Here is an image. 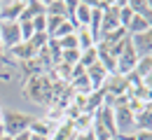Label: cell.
I'll list each match as a JSON object with an SVG mask.
<instances>
[{"label": "cell", "mask_w": 152, "mask_h": 140, "mask_svg": "<svg viewBox=\"0 0 152 140\" xmlns=\"http://www.w3.org/2000/svg\"><path fill=\"white\" fill-rule=\"evenodd\" d=\"M0 80H2V82H10V80H12V73H10V70H0Z\"/></svg>", "instance_id": "4dcf8cb0"}, {"label": "cell", "mask_w": 152, "mask_h": 140, "mask_svg": "<svg viewBox=\"0 0 152 140\" xmlns=\"http://www.w3.org/2000/svg\"><path fill=\"white\" fill-rule=\"evenodd\" d=\"M73 140H96V138H94L91 131H82V133H75V138H73Z\"/></svg>", "instance_id": "f1b7e54d"}, {"label": "cell", "mask_w": 152, "mask_h": 140, "mask_svg": "<svg viewBox=\"0 0 152 140\" xmlns=\"http://www.w3.org/2000/svg\"><path fill=\"white\" fill-rule=\"evenodd\" d=\"M23 96L35 105H52L54 100V82L47 73L23 80Z\"/></svg>", "instance_id": "6da1fadb"}, {"label": "cell", "mask_w": 152, "mask_h": 140, "mask_svg": "<svg viewBox=\"0 0 152 140\" xmlns=\"http://www.w3.org/2000/svg\"><path fill=\"white\" fill-rule=\"evenodd\" d=\"M7 56L14 61V63H26V61H33V59H35L38 52L33 49L31 42H19L17 47H12V49L7 52Z\"/></svg>", "instance_id": "52a82bcc"}, {"label": "cell", "mask_w": 152, "mask_h": 140, "mask_svg": "<svg viewBox=\"0 0 152 140\" xmlns=\"http://www.w3.org/2000/svg\"><path fill=\"white\" fill-rule=\"evenodd\" d=\"M40 14H45V0H40V2L38 0H28L23 12H21V17H19V21H33Z\"/></svg>", "instance_id": "4fadbf2b"}, {"label": "cell", "mask_w": 152, "mask_h": 140, "mask_svg": "<svg viewBox=\"0 0 152 140\" xmlns=\"http://www.w3.org/2000/svg\"><path fill=\"white\" fill-rule=\"evenodd\" d=\"M75 38H77V49H80V52L96 47L94 38H91V33H89L87 28H77V30H75Z\"/></svg>", "instance_id": "ac0fdd59"}, {"label": "cell", "mask_w": 152, "mask_h": 140, "mask_svg": "<svg viewBox=\"0 0 152 140\" xmlns=\"http://www.w3.org/2000/svg\"><path fill=\"white\" fill-rule=\"evenodd\" d=\"M96 61H98V52H96V47L91 49H84V52H80V65L87 70L89 65H94Z\"/></svg>", "instance_id": "ffe728a7"}, {"label": "cell", "mask_w": 152, "mask_h": 140, "mask_svg": "<svg viewBox=\"0 0 152 140\" xmlns=\"http://www.w3.org/2000/svg\"><path fill=\"white\" fill-rule=\"evenodd\" d=\"M63 21H66L63 17H49V14H47V35H49V38L54 35V30H56Z\"/></svg>", "instance_id": "484cf974"}, {"label": "cell", "mask_w": 152, "mask_h": 140, "mask_svg": "<svg viewBox=\"0 0 152 140\" xmlns=\"http://www.w3.org/2000/svg\"><path fill=\"white\" fill-rule=\"evenodd\" d=\"M113 117H115V126H117V133L119 138L122 136H131L133 131V112L126 105V98L124 100H115L113 103Z\"/></svg>", "instance_id": "3957f363"}, {"label": "cell", "mask_w": 152, "mask_h": 140, "mask_svg": "<svg viewBox=\"0 0 152 140\" xmlns=\"http://www.w3.org/2000/svg\"><path fill=\"white\" fill-rule=\"evenodd\" d=\"M45 14L49 17H68V0H45Z\"/></svg>", "instance_id": "5bb4252c"}, {"label": "cell", "mask_w": 152, "mask_h": 140, "mask_svg": "<svg viewBox=\"0 0 152 140\" xmlns=\"http://www.w3.org/2000/svg\"><path fill=\"white\" fill-rule=\"evenodd\" d=\"M75 30H77V28H75V26H73L68 19H66V21H63V23L56 28V30H54V35H52L49 40H61V38H66V35H73Z\"/></svg>", "instance_id": "603a6c76"}, {"label": "cell", "mask_w": 152, "mask_h": 140, "mask_svg": "<svg viewBox=\"0 0 152 140\" xmlns=\"http://www.w3.org/2000/svg\"><path fill=\"white\" fill-rule=\"evenodd\" d=\"M145 107H148V110L152 112V100H148V103H145Z\"/></svg>", "instance_id": "d6a6232c"}, {"label": "cell", "mask_w": 152, "mask_h": 140, "mask_svg": "<svg viewBox=\"0 0 152 140\" xmlns=\"http://www.w3.org/2000/svg\"><path fill=\"white\" fill-rule=\"evenodd\" d=\"M31 23H33L35 33H47V14H40V17H35Z\"/></svg>", "instance_id": "83f0119b"}, {"label": "cell", "mask_w": 152, "mask_h": 140, "mask_svg": "<svg viewBox=\"0 0 152 140\" xmlns=\"http://www.w3.org/2000/svg\"><path fill=\"white\" fill-rule=\"evenodd\" d=\"M119 5H122V0L108 2V7L103 9V35H108V33H113L117 28H122V26H119ZM101 40H103V38H101Z\"/></svg>", "instance_id": "5b68a950"}, {"label": "cell", "mask_w": 152, "mask_h": 140, "mask_svg": "<svg viewBox=\"0 0 152 140\" xmlns=\"http://www.w3.org/2000/svg\"><path fill=\"white\" fill-rule=\"evenodd\" d=\"M152 73V56H140L138 63H136V70H133V75L138 77V80H143V77H148Z\"/></svg>", "instance_id": "d6986e66"}, {"label": "cell", "mask_w": 152, "mask_h": 140, "mask_svg": "<svg viewBox=\"0 0 152 140\" xmlns=\"http://www.w3.org/2000/svg\"><path fill=\"white\" fill-rule=\"evenodd\" d=\"M31 140H49V138H47V136H33V133H31Z\"/></svg>", "instance_id": "1f68e13d"}, {"label": "cell", "mask_w": 152, "mask_h": 140, "mask_svg": "<svg viewBox=\"0 0 152 140\" xmlns=\"http://www.w3.org/2000/svg\"><path fill=\"white\" fill-rule=\"evenodd\" d=\"M0 140H12V138H10V136H2V138H0Z\"/></svg>", "instance_id": "e575fe53"}, {"label": "cell", "mask_w": 152, "mask_h": 140, "mask_svg": "<svg viewBox=\"0 0 152 140\" xmlns=\"http://www.w3.org/2000/svg\"><path fill=\"white\" fill-rule=\"evenodd\" d=\"M28 131H31L33 136H47V138H52V131H54V124H49V121L45 119V117H42V119H38V117H35Z\"/></svg>", "instance_id": "e0dca14e"}, {"label": "cell", "mask_w": 152, "mask_h": 140, "mask_svg": "<svg viewBox=\"0 0 152 140\" xmlns=\"http://www.w3.org/2000/svg\"><path fill=\"white\" fill-rule=\"evenodd\" d=\"M12 140H31V131H23V133H19V136H14Z\"/></svg>", "instance_id": "f546056e"}, {"label": "cell", "mask_w": 152, "mask_h": 140, "mask_svg": "<svg viewBox=\"0 0 152 140\" xmlns=\"http://www.w3.org/2000/svg\"><path fill=\"white\" fill-rule=\"evenodd\" d=\"M19 30H21V42H28L35 35V28L31 21H19Z\"/></svg>", "instance_id": "d4e9b609"}, {"label": "cell", "mask_w": 152, "mask_h": 140, "mask_svg": "<svg viewBox=\"0 0 152 140\" xmlns=\"http://www.w3.org/2000/svg\"><path fill=\"white\" fill-rule=\"evenodd\" d=\"M131 47L136 52V56H152V26L145 30V33H138V35H131Z\"/></svg>", "instance_id": "8992f818"}, {"label": "cell", "mask_w": 152, "mask_h": 140, "mask_svg": "<svg viewBox=\"0 0 152 140\" xmlns=\"http://www.w3.org/2000/svg\"><path fill=\"white\" fill-rule=\"evenodd\" d=\"M0 121H2V107H0Z\"/></svg>", "instance_id": "d590c367"}, {"label": "cell", "mask_w": 152, "mask_h": 140, "mask_svg": "<svg viewBox=\"0 0 152 140\" xmlns=\"http://www.w3.org/2000/svg\"><path fill=\"white\" fill-rule=\"evenodd\" d=\"M84 75H87V80L91 82V89L96 91V89H103V84H105V80H108V75H110V73H108V70L96 61L94 65H89V68L84 70Z\"/></svg>", "instance_id": "9c48e42d"}, {"label": "cell", "mask_w": 152, "mask_h": 140, "mask_svg": "<svg viewBox=\"0 0 152 140\" xmlns=\"http://www.w3.org/2000/svg\"><path fill=\"white\" fill-rule=\"evenodd\" d=\"M131 19H133L131 7H129V2H126V0H122V5H119V26L126 30V26L131 23Z\"/></svg>", "instance_id": "44dd1931"}, {"label": "cell", "mask_w": 152, "mask_h": 140, "mask_svg": "<svg viewBox=\"0 0 152 140\" xmlns=\"http://www.w3.org/2000/svg\"><path fill=\"white\" fill-rule=\"evenodd\" d=\"M23 7H26V2H19V0L0 2V21H19Z\"/></svg>", "instance_id": "ba28073f"}, {"label": "cell", "mask_w": 152, "mask_h": 140, "mask_svg": "<svg viewBox=\"0 0 152 140\" xmlns=\"http://www.w3.org/2000/svg\"><path fill=\"white\" fill-rule=\"evenodd\" d=\"M33 115H26V112H14V110H2V131H5V136H10V138H14V136H19L23 131H28L31 128V124H33Z\"/></svg>", "instance_id": "7a4b0ae2"}, {"label": "cell", "mask_w": 152, "mask_h": 140, "mask_svg": "<svg viewBox=\"0 0 152 140\" xmlns=\"http://www.w3.org/2000/svg\"><path fill=\"white\" fill-rule=\"evenodd\" d=\"M61 63L75 68L77 63H80V49H63L61 52Z\"/></svg>", "instance_id": "7402d4cb"}, {"label": "cell", "mask_w": 152, "mask_h": 140, "mask_svg": "<svg viewBox=\"0 0 152 140\" xmlns=\"http://www.w3.org/2000/svg\"><path fill=\"white\" fill-rule=\"evenodd\" d=\"M2 136H5V131H2V124H0V138H2Z\"/></svg>", "instance_id": "836d02e7"}, {"label": "cell", "mask_w": 152, "mask_h": 140, "mask_svg": "<svg viewBox=\"0 0 152 140\" xmlns=\"http://www.w3.org/2000/svg\"><path fill=\"white\" fill-rule=\"evenodd\" d=\"M96 52H98V63H101V65L113 75L115 70H117V59H115V56L105 49V47H103V44H96Z\"/></svg>", "instance_id": "9a60e30c"}, {"label": "cell", "mask_w": 152, "mask_h": 140, "mask_svg": "<svg viewBox=\"0 0 152 140\" xmlns=\"http://www.w3.org/2000/svg\"><path fill=\"white\" fill-rule=\"evenodd\" d=\"M103 105H105V91L96 89V91L84 96V115H94L96 110H101Z\"/></svg>", "instance_id": "8fae6325"}, {"label": "cell", "mask_w": 152, "mask_h": 140, "mask_svg": "<svg viewBox=\"0 0 152 140\" xmlns=\"http://www.w3.org/2000/svg\"><path fill=\"white\" fill-rule=\"evenodd\" d=\"M133 128H136V131H152V112L148 107H143V110L133 117Z\"/></svg>", "instance_id": "2e32d148"}, {"label": "cell", "mask_w": 152, "mask_h": 140, "mask_svg": "<svg viewBox=\"0 0 152 140\" xmlns=\"http://www.w3.org/2000/svg\"><path fill=\"white\" fill-rule=\"evenodd\" d=\"M28 42L33 44V49H35V52H40V49H45V47L49 44V35H47V33H35Z\"/></svg>", "instance_id": "cb8c5ba5"}, {"label": "cell", "mask_w": 152, "mask_h": 140, "mask_svg": "<svg viewBox=\"0 0 152 140\" xmlns=\"http://www.w3.org/2000/svg\"><path fill=\"white\" fill-rule=\"evenodd\" d=\"M136 63H138V56H136L133 47H129L124 54L117 56V70H115V73H119V75H131L133 70H136Z\"/></svg>", "instance_id": "30bf717a"}, {"label": "cell", "mask_w": 152, "mask_h": 140, "mask_svg": "<svg viewBox=\"0 0 152 140\" xmlns=\"http://www.w3.org/2000/svg\"><path fill=\"white\" fill-rule=\"evenodd\" d=\"M75 124L70 119H63V121H58L56 126H54V131H52V138L49 140H73L75 138Z\"/></svg>", "instance_id": "7c38bea8"}, {"label": "cell", "mask_w": 152, "mask_h": 140, "mask_svg": "<svg viewBox=\"0 0 152 140\" xmlns=\"http://www.w3.org/2000/svg\"><path fill=\"white\" fill-rule=\"evenodd\" d=\"M21 42V30L19 21H0V47L5 52H10L12 47H17Z\"/></svg>", "instance_id": "277c9868"}, {"label": "cell", "mask_w": 152, "mask_h": 140, "mask_svg": "<svg viewBox=\"0 0 152 140\" xmlns=\"http://www.w3.org/2000/svg\"><path fill=\"white\" fill-rule=\"evenodd\" d=\"M56 42H58V47H61V52H63V49H77L75 33H73V35H66V38H61V40H56Z\"/></svg>", "instance_id": "4316f807"}]
</instances>
